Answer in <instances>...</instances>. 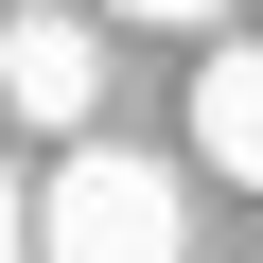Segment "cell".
Segmentation results:
<instances>
[{
    "label": "cell",
    "instance_id": "1",
    "mask_svg": "<svg viewBox=\"0 0 263 263\" xmlns=\"http://www.w3.org/2000/svg\"><path fill=\"white\" fill-rule=\"evenodd\" d=\"M35 263H176V176L141 141H70L35 176Z\"/></svg>",
    "mask_w": 263,
    "mask_h": 263
},
{
    "label": "cell",
    "instance_id": "2",
    "mask_svg": "<svg viewBox=\"0 0 263 263\" xmlns=\"http://www.w3.org/2000/svg\"><path fill=\"white\" fill-rule=\"evenodd\" d=\"M0 88H18L35 141H88V105H105V35L70 18V0H35V18L0 35Z\"/></svg>",
    "mask_w": 263,
    "mask_h": 263
},
{
    "label": "cell",
    "instance_id": "3",
    "mask_svg": "<svg viewBox=\"0 0 263 263\" xmlns=\"http://www.w3.org/2000/svg\"><path fill=\"white\" fill-rule=\"evenodd\" d=\"M193 158L263 193V53H193Z\"/></svg>",
    "mask_w": 263,
    "mask_h": 263
},
{
    "label": "cell",
    "instance_id": "4",
    "mask_svg": "<svg viewBox=\"0 0 263 263\" xmlns=\"http://www.w3.org/2000/svg\"><path fill=\"white\" fill-rule=\"evenodd\" d=\"M105 18H211V0H105Z\"/></svg>",
    "mask_w": 263,
    "mask_h": 263
}]
</instances>
